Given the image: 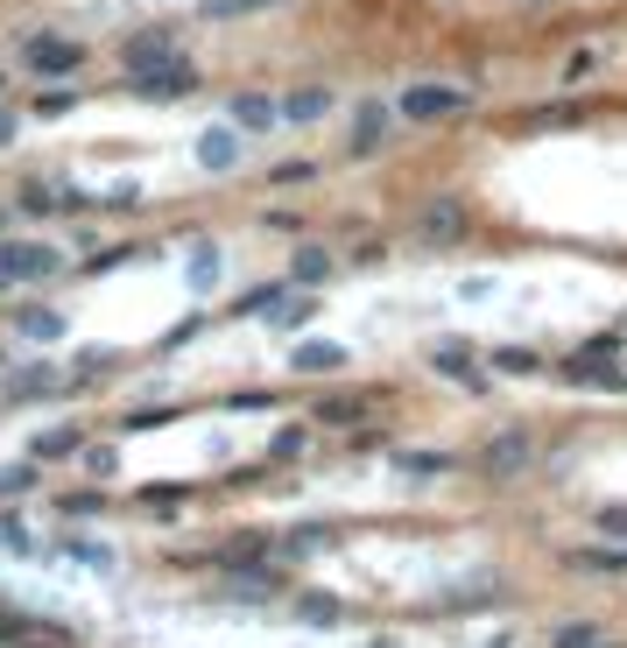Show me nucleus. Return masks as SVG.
I'll return each mask as SVG.
<instances>
[{
  "instance_id": "f704fd0d",
  "label": "nucleus",
  "mask_w": 627,
  "mask_h": 648,
  "mask_svg": "<svg viewBox=\"0 0 627 648\" xmlns=\"http://www.w3.org/2000/svg\"><path fill=\"white\" fill-rule=\"evenodd\" d=\"M169 416H177V409H135V416H127V424H121V430H163V424H169Z\"/></svg>"
},
{
  "instance_id": "c9c22d12",
  "label": "nucleus",
  "mask_w": 627,
  "mask_h": 648,
  "mask_svg": "<svg viewBox=\"0 0 627 648\" xmlns=\"http://www.w3.org/2000/svg\"><path fill=\"white\" fill-rule=\"evenodd\" d=\"M22 635H43V627L22 620V614H0V641H22Z\"/></svg>"
},
{
  "instance_id": "9d476101",
  "label": "nucleus",
  "mask_w": 627,
  "mask_h": 648,
  "mask_svg": "<svg viewBox=\"0 0 627 648\" xmlns=\"http://www.w3.org/2000/svg\"><path fill=\"white\" fill-rule=\"evenodd\" d=\"M198 163L205 169H233L240 163V127H226V121L205 127V135H198Z\"/></svg>"
},
{
  "instance_id": "4be33fe9",
  "label": "nucleus",
  "mask_w": 627,
  "mask_h": 648,
  "mask_svg": "<svg viewBox=\"0 0 627 648\" xmlns=\"http://www.w3.org/2000/svg\"><path fill=\"white\" fill-rule=\"evenodd\" d=\"M282 303H290V290L269 282V290H247V296L233 303V317H269V311H282Z\"/></svg>"
},
{
  "instance_id": "2f4dec72",
  "label": "nucleus",
  "mask_w": 627,
  "mask_h": 648,
  "mask_svg": "<svg viewBox=\"0 0 627 648\" xmlns=\"http://www.w3.org/2000/svg\"><path fill=\"white\" fill-rule=\"evenodd\" d=\"M56 508H64V514H100V508H106V493H100V487H85V493H64Z\"/></svg>"
},
{
  "instance_id": "7ed1b4c3",
  "label": "nucleus",
  "mask_w": 627,
  "mask_h": 648,
  "mask_svg": "<svg viewBox=\"0 0 627 648\" xmlns=\"http://www.w3.org/2000/svg\"><path fill=\"white\" fill-rule=\"evenodd\" d=\"M466 106H472L466 85H409L403 100H395L403 121H451V113H466Z\"/></svg>"
},
{
  "instance_id": "aec40b11",
  "label": "nucleus",
  "mask_w": 627,
  "mask_h": 648,
  "mask_svg": "<svg viewBox=\"0 0 627 648\" xmlns=\"http://www.w3.org/2000/svg\"><path fill=\"white\" fill-rule=\"evenodd\" d=\"M395 472H409V480H437V472H451L445 451H395Z\"/></svg>"
},
{
  "instance_id": "f257e3e1",
  "label": "nucleus",
  "mask_w": 627,
  "mask_h": 648,
  "mask_svg": "<svg viewBox=\"0 0 627 648\" xmlns=\"http://www.w3.org/2000/svg\"><path fill=\"white\" fill-rule=\"evenodd\" d=\"M127 92H135V100H191L198 92V64L191 56H156V64L127 71Z\"/></svg>"
},
{
  "instance_id": "20e7f679",
  "label": "nucleus",
  "mask_w": 627,
  "mask_h": 648,
  "mask_svg": "<svg viewBox=\"0 0 627 648\" xmlns=\"http://www.w3.org/2000/svg\"><path fill=\"white\" fill-rule=\"evenodd\" d=\"M416 233H424L430 247H459V240L472 233L466 198H430V205H424V219H416Z\"/></svg>"
},
{
  "instance_id": "79ce46f5",
  "label": "nucleus",
  "mask_w": 627,
  "mask_h": 648,
  "mask_svg": "<svg viewBox=\"0 0 627 648\" xmlns=\"http://www.w3.org/2000/svg\"><path fill=\"white\" fill-rule=\"evenodd\" d=\"M593 648H620V641H606V635H599V641H593Z\"/></svg>"
},
{
  "instance_id": "4c0bfd02",
  "label": "nucleus",
  "mask_w": 627,
  "mask_h": 648,
  "mask_svg": "<svg viewBox=\"0 0 627 648\" xmlns=\"http://www.w3.org/2000/svg\"><path fill=\"white\" fill-rule=\"evenodd\" d=\"M22 282V269H14V240H0V290H14Z\"/></svg>"
},
{
  "instance_id": "473e14b6",
  "label": "nucleus",
  "mask_w": 627,
  "mask_h": 648,
  "mask_svg": "<svg viewBox=\"0 0 627 648\" xmlns=\"http://www.w3.org/2000/svg\"><path fill=\"white\" fill-rule=\"evenodd\" d=\"M0 543H8V550H14V557H29V550H35V536H29V529H22V522H14V514H8V522H0Z\"/></svg>"
},
{
  "instance_id": "58836bf2",
  "label": "nucleus",
  "mask_w": 627,
  "mask_h": 648,
  "mask_svg": "<svg viewBox=\"0 0 627 648\" xmlns=\"http://www.w3.org/2000/svg\"><path fill=\"white\" fill-rule=\"evenodd\" d=\"M177 501H184L177 487H142V508H177Z\"/></svg>"
},
{
  "instance_id": "7c9ffc66",
  "label": "nucleus",
  "mask_w": 627,
  "mask_h": 648,
  "mask_svg": "<svg viewBox=\"0 0 627 648\" xmlns=\"http://www.w3.org/2000/svg\"><path fill=\"white\" fill-rule=\"evenodd\" d=\"M303 445H311V430H275L269 437V459H303Z\"/></svg>"
},
{
  "instance_id": "f3484780",
  "label": "nucleus",
  "mask_w": 627,
  "mask_h": 648,
  "mask_svg": "<svg viewBox=\"0 0 627 648\" xmlns=\"http://www.w3.org/2000/svg\"><path fill=\"white\" fill-rule=\"evenodd\" d=\"M156 56H177V35H169V29H156V35H135V43L121 50V64H127V71H142V64H156Z\"/></svg>"
},
{
  "instance_id": "393cba45",
  "label": "nucleus",
  "mask_w": 627,
  "mask_h": 648,
  "mask_svg": "<svg viewBox=\"0 0 627 648\" xmlns=\"http://www.w3.org/2000/svg\"><path fill=\"white\" fill-rule=\"evenodd\" d=\"M14 205H22L29 219H43V212H56V205H64V190H50V184H22V190H14Z\"/></svg>"
},
{
  "instance_id": "5701e85b",
  "label": "nucleus",
  "mask_w": 627,
  "mask_h": 648,
  "mask_svg": "<svg viewBox=\"0 0 627 648\" xmlns=\"http://www.w3.org/2000/svg\"><path fill=\"white\" fill-rule=\"evenodd\" d=\"M296 620H311V627H338V620H346V606L325 599V593H303V599H296Z\"/></svg>"
},
{
  "instance_id": "bb28decb",
  "label": "nucleus",
  "mask_w": 627,
  "mask_h": 648,
  "mask_svg": "<svg viewBox=\"0 0 627 648\" xmlns=\"http://www.w3.org/2000/svg\"><path fill=\"white\" fill-rule=\"evenodd\" d=\"M325 543H332V529H290V536H282V557H317Z\"/></svg>"
},
{
  "instance_id": "a18cd8bd",
  "label": "nucleus",
  "mask_w": 627,
  "mask_h": 648,
  "mask_svg": "<svg viewBox=\"0 0 627 648\" xmlns=\"http://www.w3.org/2000/svg\"><path fill=\"white\" fill-rule=\"evenodd\" d=\"M0 367H8V353H0Z\"/></svg>"
},
{
  "instance_id": "f8f14e48",
  "label": "nucleus",
  "mask_w": 627,
  "mask_h": 648,
  "mask_svg": "<svg viewBox=\"0 0 627 648\" xmlns=\"http://www.w3.org/2000/svg\"><path fill=\"white\" fill-rule=\"evenodd\" d=\"M311 416H317V424H332V430H346V424H359V416H374V395H325Z\"/></svg>"
},
{
  "instance_id": "b1692460",
  "label": "nucleus",
  "mask_w": 627,
  "mask_h": 648,
  "mask_svg": "<svg viewBox=\"0 0 627 648\" xmlns=\"http://www.w3.org/2000/svg\"><path fill=\"white\" fill-rule=\"evenodd\" d=\"M599 641V620H557L550 627V648H593Z\"/></svg>"
},
{
  "instance_id": "ddd939ff",
  "label": "nucleus",
  "mask_w": 627,
  "mask_h": 648,
  "mask_svg": "<svg viewBox=\"0 0 627 648\" xmlns=\"http://www.w3.org/2000/svg\"><path fill=\"white\" fill-rule=\"evenodd\" d=\"M290 367H296V374H338V367H346V346H332V338H311V346L290 353Z\"/></svg>"
},
{
  "instance_id": "37998d69",
  "label": "nucleus",
  "mask_w": 627,
  "mask_h": 648,
  "mask_svg": "<svg viewBox=\"0 0 627 648\" xmlns=\"http://www.w3.org/2000/svg\"><path fill=\"white\" fill-rule=\"evenodd\" d=\"M0 233H8V205H0Z\"/></svg>"
},
{
  "instance_id": "4468645a",
  "label": "nucleus",
  "mask_w": 627,
  "mask_h": 648,
  "mask_svg": "<svg viewBox=\"0 0 627 648\" xmlns=\"http://www.w3.org/2000/svg\"><path fill=\"white\" fill-rule=\"evenodd\" d=\"M325 113H332V92H325V85H303V92H290V100H282V121H296V127L325 121Z\"/></svg>"
},
{
  "instance_id": "dca6fc26",
  "label": "nucleus",
  "mask_w": 627,
  "mask_h": 648,
  "mask_svg": "<svg viewBox=\"0 0 627 648\" xmlns=\"http://www.w3.org/2000/svg\"><path fill=\"white\" fill-rule=\"evenodd\" d=\"M64 374L56 367H29V374H8V403H35V395H56Z\"/></svg>"
},
{
  "instance_id": "a211bd4d",
  "label": "nucleus",
  "mask_w": 627,
  "mask_h": 648,
  "mask_svg": "<svg viewBox=\"0 0 627 648\" xmlns=\"http://www.w3.org/2000/svg\"><path fill=\"white\" fill-rule=\"evenodd\" d=\"M275 121H282V106L261 100V92H240L233 100V127H275Z\"/></svg>"
},
{
  "instance_id": "a19ab883",
  "label": "nucleus",
  "mask_w": 627,
  "mask_h": 648,
  "mask_svg": "<svg viewBox=\"0 0 627 648\" xmlns=\"http://www.w3.org/2000/svg\"><path fill=\"white\" fill-rule=\"evenodd\" d=\"M14 142V106H0V148Z\"/></svg>"
},
{
  "instance_id": "6e6552de",
  "label": "nucleus",
  "mask_w": 627,
  "mask_h": 648,
  "mask_svg": "<svg viewBox=\"0 0 627 648\" xmlns=\"http://www.w3.org/2000/svg\"><path fill=\"white\" fill-rule=\"evenodd\" d=\"M430 367L445 380H466V388H487V374H472V346L466 338H445V346H430Z\"/></svg>"
},
{
  "instance_id": "9b49d317",
  "label": "nucleus",
  "mask_w": 627,
  "mask_h": 648,
  "mask_svg": "<svg viewBox=\"0 0 627 648\" xmlns=\"http://www.w3.org/2000/svg\"><path fill=\"white\" fill-rule=\"evenodd\" d=\"M79 451H85V437L71 430V424H56V430H35L29 459H35V466H50V459H79Z\"/></svg>"
},
{
  "instance_id": "412c9836",
  "label": "nucleus",
  "mask_w": 627,
  "mask_h": 648,
  "mask_svg": "<svg viewBox=\"0 0 627 648\" xmlns=\"http://www.w3.org/2000/svg\"><path fill=\"white\" fill-rule=\"evenodd\" d=\"M487 359H493V374H508V380H522V374H536V367H543V359L529 353V346H493Z\"/></svg>"
},
{
  "instance_id": "e433bc0d",
  "label": "nucleus",
  "mask_w": 627,
  "mask_h": 648,
  "mask_svg": "<svg viewBox=\"0 0 627 648\" xmlns=\"http://www.w3.org/2000/svg\"><path fill=\"white\" fill-rule=\"evenodd\" d=\"M71 100H79V92H43V100H35V113H43V121H56V113H71Z\"/></svg>"
},
{
  "instance_id": "a878e982",
  "label": "nucleus",
  "mask_w": 627,
  "mask_h": 648,
  "mask_svg": "<svg viewBox=\"0 0 627 648\" xmlns=\"http://www.w3.org/2000/svg\"><path fill=\"white\" fill-rule=\"evenodd\" d=\"M311 317H317V303H311V296H290L282 311H269V324H275V332H303Z\"/></svg>"
},
{
  "instance_id": "cd10ccee",
  "label": "nucleus",
  "mask_w": 627,
  "mask_h": 648,
  "mask_svg": "<svg viewBox=\"0 0 627 648\" xmlns=\"http://www.w3.org/2000/svg\"><path fill=\"white\" fill-rule=\"evenodd\" d=\"M29 487H35V459L29 466H0V501H22Z\"/></svg>"
},
{
  "instance_id": "423d86ee",
  "label": "nucleus",
  "mask_w": 627,
  "mask_h": 648,
  "mask_svg": "<svg viewBox=\"0 0 627 648\" xmlns=\"http://www.w3.org/2000/svg\"><path fill=\"white\" fill-rule=\"evenodd\" d=\"M275 593H282V571H269V564H240V571H226V599H240V606L275 599Z\"/></svg>"
},
{
  "instance_id": "72a5a7b5",
  "label": "nucleus",
  "mask_w": 627,
  "mask_h": 648,
  "mask_svg": "<svg viewBox=\"0 0 627 648\" xmlns=\"http://www.w3.org/2000/svg\"><path fill=\"white\" fill-rule=\"evenodd\" d=\"M254 8H269V0H212L205 14H212V22H233V14H254Z\"/></svg>"
},
{
  "instance_id": "c85d7f7f",
  "label": "nucleus",
  "mask_w": 627,
  "mask_h": 648,
  "mask_svg": "<svg viewBox=\"0 0 627 648\" xmlns=\"http://www.w3.org/2000/svg\"><path fill=\"white\" fill-rule=\"evenodd\" d=\"M79 459H85V472H92V480H113V472H121V451H113V445H85Z\"/></svg>"
},
{
  "instance_id": "39448f33",
  "label": "nucleus",
  "mask_w": 627,
  "mask_h": 648,
  "mask_svg": "<svg viewBox=\"0 0 627 648\" xmlns=\"http://www.w3.org/2000/svg\"><path fill=\"white\" fill-rule=\"evenodd\" d=\"M29 64H35V79H71L85 64V43H71V35H29Z\"/></svg>"
},
{
  "instance_id": "c756f323",
  "label": "nucleus",
  "mask_w": 627,
  "mask_h": 648,
  "mask_svg": "<svg viewBox=\"0 0 627 648\" xmlns=\"http://www.w3.org/2000/svg\"><path fill=\"white\" fill-rule=\"evenodd\" d=\"M219 282V247H198L191 254V290H212Z\"/></svg>"
},
{
  "instance_id": "c03bdc74",
  "label": "nucleus",
  "mask_w": 627,
  "mask_h": 648,
  "mask_svg": "<svg viewBox=\"0 0 627 648\" xmlns=\"http://www.w3.org/2000/svg\"><path fill=\"white\" fill-rule=\"evenodd\" d=\"M0 92H8V71H0Z\"/></svg>"
},
{
  "instance_id": "6ab92c4d",
  "label": "nucleus",
  "mask_w": 627,
  "mask_h": 648,
  "mask_svg": "<svg viewBox=\"0 0 627 648\" xmlns=\"http://www.w3.org/2000/svg\"><path fill=\"white\" fill-rule=\"evenodd\" d=\"M14 324H22V338H35V346H56V338H64V311H22Z\"/></svg>"
},
{
  "instance_id": "1a4fd4ad",
  "label": "nucleus",
  "mask_w": 627,
  "mask_h": 648,
  "mask_svg": "<svg viewBox=\"0 0 627 648\" xmlns=\"http://www.w3.org/2000/svg\"><path fill=\"white\" fill-rule=\"evenodd\" d=\"M14 269H22V282H50L64 269V254H56L50 240H14Z\"/></svg>"
},
{
  "instance_id": "0eeeda50",
  "label": "nucleus",
  "mask_w": 627,
  "mask_h": 648,
  "mask_svg": "<svg viewBox=\"0 0 627 648\" xmlns=\"http://www.w3.org/2000/svg\"><path fill=\"white\" fill-rule=\"evenodd\" d=\"M388 127H395V106L388 100H367L353 113V156H374V148L388 142Z\"/></svg>"
},
{
  "instance_id": "f03ea898",
  "label": "nucleus",
  "mask_w": 627,
  "mask_h": 648,
  "mask_svg": "<svg viewBox=\"0 0 627 648\" xmlns=\"http://www.w3.org/2000/svg\"><path fill=\"white\" fill-rule=\"evenodd\" d=\"M529 466H536V437H529L522 424L515 430H493L480 445V472H487V480H522Z\"/></svg>"
},
{
  "instance_id": "ea45409f",
  "label": "nucleus",
  "mask_w": 627,
  "mask_h": 648,
  "mask_svg": "<svg viewBox=\"0 0 627 648\" xmlns=\"http://www.w3.org/2000/svg\"><path fill=\"white\" fill-rule=\"evenodd\" d=\"M599 536H627V508H599Z\"/></svg>"
},
{
  "instance_id": "2eb2a0df",
  "label": "nucleus",
  "mask_w": 627,
  "mask_h": 648,
  "mask_svg": "<svg viewBox=\"0 0 627 648\" xmlns=\"http://www.w3.org/2000/svg\"><path fill=\"white\" fill-rule=\"evenodd\" d=\"M332 269H338V261L325 254V247H296V261H290V282H296V290H317V282H332Z\"/></svg>"
}]
</instances>
